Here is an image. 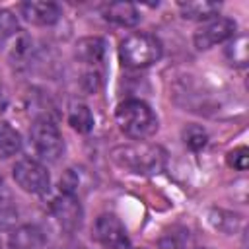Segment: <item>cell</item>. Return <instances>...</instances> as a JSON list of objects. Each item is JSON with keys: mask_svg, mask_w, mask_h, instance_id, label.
Here are the masks:
<instances>
[{"mask_svg": "<svg viewBox=\"0 0 249 249\" xmlns=\"http://www.w3.org/2000/svg\"><path fill=\"white\" fill-rule=\"evenodd\" d=\"M165 150L158 144L134 142L111 150V160L124 171L138 175H154L165 167Z\"/></svg>", "mask_w": 249, "mask_h": 249, "instance_id": "cell-1", "label": "cell"}, {"mask_svg": "<svg viewBox=\"0 0 249 249\" xmlns=\"http://www.w3.org/2000/svg\"><path fill=\"white\" fill-rule=\"evenodd\" d=\"M119 128L132 140H146L158 130V117L142 99H124L115 109Z\"/></svg>", "mask_w": 249, "mask_h": 249, "instance_id": "cell-2", "label": "cell"}, {"mask_svg": "<svg viewBox=\"0 0 249 249\" xmlns=\"http://www.w3.org/2000/svg\"><path fill=\"white\" fill-rule=\"evenodd\" d=\"M161 43L150 33H132L119 45L121 64L126 68H146L161 58Z\"/></svg>", "mask_w": 249, "mask_h": 249, "instance_id": "cell-3", "label": "cell"}, {"mask_svg": "<svg viewBox=\"0 0 249 249\" xmlns=\"http://www.w3.org/2000/svg\"><path fill=\"white\" fill-rule=\"evenodd\" d=\"M107 45L101 37H84L76 43L74 56L84 66V80L88 82L89 89H97L103 80V66H105Z\"/></svg>", "mask_w": 249, "mask_h": 249, "instance_id": "cell-4", "label": "cell"}, {"mask_svg": "<svg viewBox=\"0 0 249 249\" xmlns=\"http://www.w3.org/2000/svg\"><path fill=\"white\" fill-rule=\"evenodd\" d=\"M29 138L37 156L45 161H58V158L64 152L62 134L49 117H39L33 121L29 128Z\"/></svg>", "mask_w": 249, "mask_h": 249, "instance_id": "cell-5", "label": "cell"}, {"mask_svg": "<svg viewBox=\"0 0 249 249\" xmlns=\"http://www.w3.org/2000/svg\"><path fill=\"white\" fill-rule=\"evenodd\" d=\"M12 175H14V181L25 193H31V195H43L51 187V175L47 167L41 161L31 160V158H23L16 161Z\"/></svg>", "mask_w": 249, "mask_h": 249, "instance_id": "cell-6", "label": "cell"}, {"mask_svg": "<svg viewBox=\"0 0 249 249\" xmlns=\"http://www.w3.org/2000/svg\"><path fill=\"white\" fill-rule=\"evenodd\" d=\"M235 21L230 19V18H212L208 19L206 23H202L195 35H193V41H195V47L198 51H206V49H212L214 45L218 43H224V41H230L231 37H235Z\"/></svg>", "mask_w": 249, "mask_h": 249, "instance_id": "cell-7", "label": "cell"}, {"mask_svg": "<svg viewBox=\"0 0 249 249\" xmlns=\"http://www.w3.org/2000/svg\"><path fill=\"white\" fill-rule=\"evenodd\" d=\"M93 237L105 249H128V233L115 214H101L93 224Z\"/></svg>", "mask_w": 249, "mask_h": 249, "instance_id": "cell-8", "label": "cell"}, {"mask_svg": "<svg viewBox=\"0 0 249 249\" xmlns=\"http://www.w3.org/2000/svg\"><path fill=\"white\" fill-rule=\"evenodd\" d=\"M51 212L56 218V222L64 230H68V231H74L76 228H80L82 216H84L82 206H80V200L76 196H68V195L56 196L51 202Z\"/></svg>", "mask_w": 249, "mask_h": 249, "instance_id": "cell-9", "label": "cell"}, {"mask_svg": "<svg viewBox=\"0 0 249 249\" xmlns=\"http://www.w3.org/2000/svg\"><path fill=\"white\" fill-rule=\"evenodd\" d=\"M19 10V16L27 21V23H33V25H53L60 19V6L54 4V2H21L18 6Z\"/></svg>", "mask_w": 249, "mask_h": 249, "instance_id": "cell-10", "label": "cell"}, {"mask_svg": "<svg viewBox=\"0 0 249 249\" xmlns=\"http://www.w3.org/2000/svg\"><path fill=\"white\" fill-rule=\"evenodd\" d=\"M103 18L121 27H134L140 21V12L130 2H111L103 6Z\"/></svg>", "mask_w": 249, "mask_h": 249, "instance_id": "cell-11", "label": "cell"}, {"mask_svg": "<svg viewBox=\"0 0 249 249\" xmlns=\"http://www.w3.org/2000/svg\"><path fill=\"white\" fill-rule=\"evenodd\" d=\"M45 233L39 226L25 224L19 226L10 233V247L12 249H43L45 247Z\"/></svg>", "mask_w": 249, "mask_h": 249, "instance_id": "cell-12", "label": "cell"}, {"mask_svg": "<svg viewBox=\"0 0 249 249\" xmlns=\"http://www.w3.org/2000/svg\"><path fill=\"white\" fill-rule=\"evenodd\" d=\"M177 8L185 19L208 21V19L218 16L222 4L220 2H208V0H189V2H179Z\"/></svg>", "mask_w": 249, "mask_h": 249, "instance_id": "cell-13", "label": "cell"}, {"mask_svg": "<svg viewBox=\"0 0 249 249\" xmlns=\"http://www.w3.org/2000/svg\"><path fill=\"white\" fill-rule=\"evenodd\" d=\"M68 123L74 130L86 134L93 128V115L86 103L74 101V103H70V109H68Z\"/></svg>", "mask_w": 249, "mask_h": 249, "instance_id": "cell-14", "label": "cell"}, {"mask_svg": "<svg viewBox=\"0 0 249 249\" xmlns=\"http://www.w3.org/2000/svg\"><path fill=\"white\" fill-rule=\"evenodd\" d=\"M21 150V136L10 123H0V158L8 160Z\"/></svg>", "mask_w": 249, "mask_h": 249, "instance_id": "cell-15", "label": "cell"}, {"mask_svg": "<svg viewBox=\"0 0 249 249\" xmlns=\"http://www.w3.org/2000/svg\"><path fill=\"white\" fill-rule=\"evenodd\" d=\"M84 169H76V167H70L64 171V175L60 177V193L62 195H68V196H76L86 189L84 187Z\"/></svg>", "mask_w": 249, "mask_h": 249, "instance_id": "cell-16", "label": "cell"}, {"mask_svg": "<svg viewBox=\"0 0 249 249\" xmlns=\"http://www.w3.org/2000/svg\"><path fill=\"white\" fill-rule=\"evenodd\" d=\"M226 58L230 60V64L233 66H245L247 64V37L239 35V37H231L226 45Z\"/></svg>", "mask_w": 249, "mask_h": 249, "instance_id": "cell-17", "label": "cell"}, {"mask_svg": "<svg viewBox=\"0 0 249 249\" xmlns=\"http://www.w3.org/2000/svg\"><path fill=\"white\" fill-rule=\"evenodd\" d=\"M208 220H210V224L216 228V230H220V231H224V233H233L239 226H241V220H239V216H235V214H231V212H226V210H212L210 214H208Z\"/></svg>", "mask_w": 249, "mask_h": 249, "instance_id": "cell-18", "label": "cell"}, {"mask_svg": "<svg viewBox=\"0 0 249 249\" xmlns=\"http://www.w3.org/2000/svg\"><path fill=\"white\" fill-rule=\"evenodd\" d=\"M181 136H183L185 146H187L189 150H193V152L202 150V148L206 146V142H208V132H206L200 124H187V126L183 128Z\"/></svg>", "mask_w": 249, "mask_h": 249, "instance_id": "cell-19", "label": "cell"}, {"mask_svg": "<svg viewBox=\"0 0 249 249\" xmlns=\"http://www.w3.org/2000/svg\"><path fill=\"white\" fill-rule=\"evenodd\" d=\"M191 243H193V239L189 235V230H185V228H173L160 239L161 249H189Z\"/></svg>", "mask_w": 249, "mask_h": 249, "instance_id": "cell-20", "label": "cell"}, {"mask_svg": "<svg viewBox=\"0 0 249 249\" xmlns=\"http://www.w3.org/2000/svg\"><path fill=\"white\" fill-rule=\"evenodd\" d=\"M18 31H19V23H18V18L14 16V12L0 10V49L6 45V41L16 37Z\"/></svg>", "mask_w": 249, "mask_h": 249, "instance_id": "cell-21", "label": "cell"}, {"mask_svg": "<svg viewBox=\"0 0 249 249\" xmlns=\"http://www.w3.org/2000/svg\"><path fill=\"white\" fill-rule=\"evenodd\" d=\"M228 165L237 171H245L249 165V150L245 146H237L231 152H228Z\"/></svg>", "mask_w": 249, "mask_h": 249, "instance_id": "cell-22", "label": "cell"}, {"mask_svg": "<svg viewBox=\"0 0 249 249\" xmlns=\"http://www.w3.org/2000/svg\"><path fill=\"white\" fill-rule=\"evenodd\" d=\"M6 101H8V95H6V88H4V84H2V80H0V111H4V107H6Z\"/></svg>", "mask_w": 249, "mask_h": 249, "instance_id": "cell-23", "label": "cell"}, {"mask_svg": "<svg viewBox=\"0 0 249 249\" xmlns=\"http://www.w3.org/2000/svg\"><path fill=\"white\" fill-rule=\"evenodd\" d=\"M138 249H144V247H138Z\"/></svg>", "mask_w": 249, "mask_h": 249, "instance_id": "cell-24", "label": "cell"}, {"mask_svg": "<svg viewBox=\"0 0 249 249\" xmlns=\"http://www.w3.org/2000/svg\"><path fill=\"white\" fill-rule=\"evenodd\" d=\"M0 249H2V243H0Z\"/></svg>", "mask_w": 249, "mask_h": 249, "instance_id": "cell-25", "label": "cell"}, {"mask_svg": "<svg viewBox=\"0 0 249 249\" xmlns=\"http://www.w3.org/2000/svg\"><path fill=\"white\" fill-rule=\"evenodd\" d=\"M0 183H2V181H0Z\"/></svg>", "mask_w": 249, "mask_h": 249, "instance_id": "cell-26", "label": "cell"}]
</instances>
